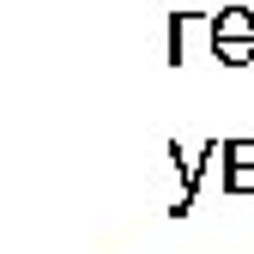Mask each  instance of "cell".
<instances>
[{
  "label": "cell",
  "instance_id": "cell-4",
  "mask_svg": "<svg viewBox=\"0 0 254 254\" xmlns=\"http://www.w3.org/2000/svg\"><path fill=\"white\" fill-rule=\"evenodd\" d=\"M188 37H194V18H188V12H170V67L188 61Z\"/></svg>",
  "mask_w": 254,
  "mask_h": 254
},
{
  "label": "cell",
  "instance_id": "cell-1",
  "mask_svg": "<svg viewBox=\"0 0 254 254\" xmlns=\"http://www.w3.org/2000/svg\"><path fill=\"white\" fill-rule=\"evenodd\" d=\"M206 37H212V55L224 67H248L254 61V12L248 6H224L206 18Z\"/></svg>",
  "mask_w": 254,
  "mask_h": 254
},
{
  "label": "cell",
  "instance_id": "cell-2",
  "mask_svg": "<svg viewBox=\"0 0 254 254\" xmlns=\"http://www.w3.org/2000/svg\"><path fill=\"white\" fill-rule=\"evenodd\" d=\"M224 151V139H212V145H200V151H188V145H170V164H176V182H182V194H176V218H188L194 212V194H200V176H206V157H218Z\"/></svg>",
  "mask_w": 254,
  "mask_h": 254
},
{
  "label": "cell",
  "instance_id": "cell-3",
  "mask_svg": "<svg viewBox=\"0 0 254 254\" xmlns=\"http://www.w3.org/2000/svg\"><path fill=\"white\" fill-rule=\"evenodd\" d=\"M224 194H254V139H224Z\"/></svg>",
  "mask_w": 254,
  "mask_h": 254
}]
</instances>
